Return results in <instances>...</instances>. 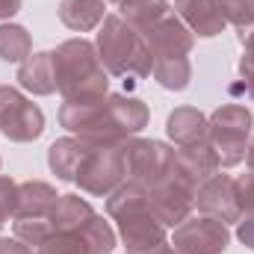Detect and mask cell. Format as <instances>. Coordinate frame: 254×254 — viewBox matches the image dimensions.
Masks as SVG:
<instances>
[{"label": "cell", "instance_id": "9c48e42d", "mask_svg": "<svg viewBox=\"0 0 254 254\" xmlns=\"http://www.w3.org/2000/svg\"><path fill=\"white\" fill-rule=\"evenodd\" d=\"M228 228L219 219L210 216H198L187 219L175 228V252L178 254H222L228 249Z\"/></svg>", "mask_w": 254, "mask_h": 254}, {"label": "cell", "instance_id": "4dcf8cb0", "mask_svg": "<svg viewBox=\"0 0 254 254\" xmlns=\"http://www.w3.org/2000/svg\"><path fill=\"white\" fill-rule=\"evenodd\" d=\"M237 237L249 246V249H254V213H249L243 222H240V228H237Z\"/></svg>", "mask_w": 254, "mask_h": 254}, {"label": "cell", "instance_id": "484cf974", "mask_svg": "<svg viewBox=\"0 0 254 254\" xmlns=\"http://www.w3.org/2000/svg\"><path fill=\"white\" fill-rule=\"evenodd\" d=\"M39 254H86V246L77 234L71 231H54L42 246H39Z\"/></svg>", "mask_w": 254, "mask_h": 254}, {"label": "cell", "instance_id": "7a4b0ae2", "mask_svg": "<svg viewBox=\"0 0 254 254\" xmlns=\"http://www.w3.org/2000/svg\"><path fill=\"white\" fill-rule=\"evenodd\" d=\"M57 89L65 101H98L107 95V74L95 45L86 39H68L54 51Z\"/></svg>", "mask_w": 254, "mask_h": 254}, {"label": "cell", "instance_id": "52a82bcc", "mask_svg": "<svg viewBox=\"0 0 254 254\" xmlns=\"http://www.w3.org/2000/svg\"><path fill=\"white\" fill-rule=\"evenodd\" d=\"M125 166L130 181L154 187L175 175V151L154 139H133L125 145Z\"/></svg>", "mask_w": 254, "mask_h": 254}, {"label": "cell", "instance_id": "e0dca14e", "mask_svg": "<svg viewBox=\"0 0 254 254\" xmlns=\"http://www.w3.org/2000/svg\"><path fill=\"white\" fill-rule=\"evenodd\" d=\"M107 18L104 0H60V21L74 33H89Z\"/></svg>", "mask_w": 254, "mask_h": 254}, {"label": "cell", "instance_id": "44dd1931", "mask_svg": "<svg viewBox=\"0 0 254 254\" xmlns=\"http://www.w3.org/2000/svg\"><path fill=\"white\" fill-rule=\"evenodd\" d=\"M95 216V210L89 207V201H83L80 195H60L57 207L51 210V225L54 231H80L89 219Z\"/></svg>", "mask_w": 254, "mask_h": 254}, {"label": "cell", "instance_id": "ba28073f", "mask_svg": "<svg viewBox=\"0 0 254 254\" xmlns=\"http://www.w3.org/2000/svg\"><path fill=\"white\" fill-rule=\"evenodd\" d=\"M0 133L12 142H33L45 133L42 110L12 86H0Z\"/></svg>", "mask_w": 254, "mask_h": 254}, {"label": "cell", "instance_id": "d6a6232c", "mask_svg": "<svg viewBox=\"0 0 254 254\" xmlns=\"http://www.w3.org/2000/svg\"><path fill=\"white\" fill-rule=\"evenodd\" d=\"M15 12H21V0H0V18H12Z\"/></svg>", "mask_w": 254, "mask_h": 254}, {"label": "cell", "instance_id": "2e32d148", "mask_svg": "<svg viewBox=\"0 0 254 254\" xmlns=\"http://www.w3.org/2000/svg\"><path fill=\"white\" fill-rule=\"evenodd\" d=\"M18 83L33 92V95H51L57 92V65H54V54H30L21 68H18Z\"/></svg>", "mask_w": 254, "mask_h": 254}, {"label": "cell", "instance_id": "d590c367", "mask_svg": "<svg viewBox=\"0 0 254 254\" xmlns=\"http://www.w3.org/2000/svg\"><path fill=\"white\" fill-rule=\"evenodd\" d=\"M246 157H249V169L254 172V139H252V145H249V151H246Z\"/></svg>", "mask_w": 254, "mask_h": 254}, {"label": "cell", "instance_id": "cb8c5ba5", "mask_svg": "<svg viewBox=\"0 0 254 254\" xmlns=\"http://www.w3.org/2000/svg\"><path fill=\"white\" fill-rule=\"evenodd\" d=\"M33 54L30 33L18 24H0V60L3 63H24Z\"/></svg>", "mask_w": 254, "mask_h": 254}, {"label": "cell", "instance_id": "d6986e66", "mask_svg": "<svg viewBox=\"0 0 254 254\" xmlns=\"http://www.w3.org/2000/svg\"><path fill=\"white\" fill-rule=\"evenodd\" d=\"M86 151H89V142H83V139H60L48 151V166L54 169V175L60 181H74Z\"/></svg>", "mask_w": 254, "mask_h": 254}, {"label": "cell", "instance_id": "6da1fadb", "mask_svg": "<svg viewBox=\"0 0 254 254\" xmlns=\"http://www.w3.org/2000/svg\"><path fill=\"white\" fill-rule=\"evenodd\" d=\"M107 210L119 222V231H122V240L127 246V254L151 252L154 246L166 243V225L154 216V210L148 204V190L142 184L130 181L125 187H119L113 192Z\"/></svg>", "mask_w": 254, "mask_h": 254}, {"label": "cell", "instance_id": "ffe728a7", "mask_svg": "<svg viewBox=\"0 0 254 254\" xmlns=\"http://www.w3.org/2000/svg\"><path fill=\"white\" fill-rule=\"evenodd\" d=\"M107 107H110L113 125H116V130H119L122 136H133V133H139L142 127L148 125V107H145L139 98L113 95V98L107 101Z\"/></svg>", "mask_w": 254, "mask_h": 254}, {"label": "cell", "instance_id": "f1b7e54d", "mask_svg": "<svg viewBox=\"0 0 254 254\" xmlns=\"http://www.w3.org/2000/svg\"><path fill=\"white\" fill-rule=\"evenodd\" d=\"M237 184V198H240V210L246 213H254V172L243 175L234 181Z\"/></svg>", "mask_w": 254, "mask_h": 254}, {"label": "cell", "instance_id": "8fae6325", "mask_svg": "<svg viewBox=\"0 0 254 254\" xmlns=\"http://www.w3.org/2000/svg\"><path fill=\"white\" fill-rule=\"evenodd\" d=\"M195 204L204 216L219 219L222 225L228 222H240L243 210H240V198H237V184L228 175H213L207 178L198 190H195Z\"/></svg>", "mask_w": 254, "mask_h": 254}, {"label": "cell", "instance_id": "3957f363", "mask_svg": "<svg viewBox=\"0 0 254 254\" xmlns=\"http://www.w3.org/2000/svg\"><path fill=\"white\" fill-rule=\"evenodd\" d=\"M98 60L110 74H136V77H148L154 65L145 36L136 27H130L122 15L104 18V27L98 33Z\"/></svg>", "mask_w": 254, "mask_h": 254}, {"label": "cell", "instance_id": "ac0fdd59", "mask_svg": "<svg viewBox=\"0 0 254 254\" xmlns=\"http://www.w3.org/2000/svg\"><path fill=\"white\" fill-rule=\"evenodd\" d=\"M169 136L175 139L178 148H187V145H198V142H207V119L192 110V107H178L169 122H166Z\"/></svg>", "mask_w": 254, "mask_h": 254}, {"label": "cell", "instance_id": "7402d4cb", "mask_svg": "<svg viewBox=\"0 0 254 254\" xmlns=\"http://www.w3.org/2000/svg\"><path fill=\"white\" fill-rule=\"evenodd\" d=\"M119 6H122V18L130 27H136L142 36L169 15V3L166 0H122Z\"/></svg>", "mask_w": 254, "mask_h": 254}, {"label": "cell", "instance_id": "4fadbf2b", "mask_svg": "<svg viewBox=\"0 0 254 254\" xmlns=\"http://www.w3.org/2000/svg\"><path fill=\"white\" fill-rule=\"evenodd\" d=\"M175 175L190 184L192 190H198V184H204L207 178L219 175V157L210 148V142H198L175 151Z\"/></svg>", "mask_w": 254, "mask_h": 254}, {"label": "cell", "instance_id": "4316f807", "mask_svg": "<svg viewBox=\"0 0 254 254\" xmlns=\"http://www.w3.org/2000/svg\"><path fill=\"white\" fill-rule=\"evenodd\" d=\"M15 234L27 246H42L54 234V225L51 219H15Z\"/></svg>", "mask_w": 254, "mask_h": 254}, {"label": "cell", "instance_id": "9a60e30c", "mask_svg": "<svg viewBox=\"0 0 254 254\" xmlns=\"http://www.w3.org/2000/svg\"><path fill=\"white\" fill-rule=\"evenodd\" d=\"M60 195L54 187L42 181H27L18 187V201H15V219H51V210L57 207Z\"/></svg>", "mask_w": 254, "mask_h": 254}, {"label": "cell", "instance_id": "f546056e", "mask_svg": "<svg viewBox=\"0 0 254 254\" xmlns=\"http://www.w3.org/2000/svg\"><path fill=\"white\" fill-rule=\"evenodd\" d=\"M240 74H243V83H246V92L254 98V57L243 54L240 60Z\"/></svg>", "mask_w": 254, "mask_h": 254}, {"label": "cell", "instance_id": "1f68e13d", "mask_svg": "<svg viewBox=\"0 0 254 254\" xmlns=\"http://www.w3.org/2000/svg\"><path fill=\"white\" fill-rule=\"evenodd\" d=\"M0 254H33L21 240H0Z\"/></svg>", "mask_w": 254, "mask_h": 254}, {"label": "cell", "instance_id": "5bb4252c", "mask_svg": "<svg viewBox=\"0 0 254 254\" xmlns=\"http://www.w3.org/2000/svg\"><path fill=\"white\" fill-rule=\"evenodd\" d=\"M175 9L190 24L192 33H198L201 39L219 36L228 24L222 0H175Z\"/></svg>", "mask_w": 254, "mask_h": 254}, {"label": "cell", "instance_id": "30bf717a", "mask_svg": "<svg viewBox=\"0 0 254 254\" xmlns=\"http://www.w3.org/2000/svg\"><path fill=\"white\" fill-rule=\"evenodd\" d=\"M148 190V204L154 210V216L166 225V228H178L181 222H187L192 204H195V190L190 184H184L178 175L154 184V187H145Z\"/></svg>", "mask_w": 254, "mask_h": 254}, {"label": "cell", "instance_id": "603a6c76", "mask_svg": "<svg viewBox=\"0 0 254 254\" xmlns=\"http://www.w3.org/2000/svg\"><path fill=\"white\" fill-rule=\"evenodd\" d=\"M151 74L157 77V83H160L163 89L181 92V89H187V86H190L192 65H190L187 57H166V60H154Z\"/></svg>", "mask_w": 254, "mask_h": 254}, {"label": "cell", "instance_id": "836d02e7", "mask_svg": "<svg viewBox=\"0 0 254 254\" xmlns=\"http://www.w3.org/2000/svg\"><path fill=\"white\" fill-rule=\"evenodd\" d=\"M240 39H243V45H246V54L254 57V27L252 30H246V33H240Z\"/></svg>", "mask_w": 254, "mask_h": 254}, {"label": "cell", "instance_id": "d4e9b609", "mask_svg": "<svg viewBox=\"0 0 254 254\" xmlns=\"http://www.w3.org/2000/svg\"><path fill=\"white\" fill-rule=\"evenodd\" d=\"M80 240H83V246H86V254H110L116 249V234H113V228L101 219V216H92L80 231H74Z\"/></svg>", "mask_w": 254, "mask_h": 254}, {"label": "cell", "instance_id": "7c38bea8", "mask_svg": "<svg viewBox=\"0 0 254 254\" xmlns=\"http://www.w3.org/2000/svg\"><path fill=\"white\" fill-rule=\"evenodd\" d=\"M145 42L151 48V60H166V57H190L195 36L181 18L166 15L145 33Z\"/></svg>", "mask_w": 254, "mask_h": 254}, {"label": "cell", "instance_id": "8992f818", "mask_svg": "<svg viewBox=\"0 0 254 254\" xmlns=\"http://www.w3.org/2000/svg\"><path fill=\"white\" fill-rule=\"evenodd\" d=\"M125 175L127 166L122 145H89L74 181L89 195H110L125 181Z\"/></svg>", "mask_w": 254, "mask_h": 254}, {"label": "cell", "instance_id": "5b68a950", "mask_svg": "<svg viewBox=\"0 0 254 254\" xmlns=\"http://www.w3.org/2000/svg\"><path fill=\"white\" fill-rule=\"evenodd\" d=\"M60 122L89 145H119L125 139L113 125L110 107L104 98H98V101H65L63 110H60Z\"/></svg>", "mask_w": 254, "mask_h": 254}, {"label": "cell", "instance_id": "277c9868", "mask_svg": "<svg viewBox=\"0 0 254 254\" xmlns=\"http://www.w3.org/2000/svg\"><path fill=\"white\" fill-rule=\"evenodd\" d=\"M252 136V113L240 104L219 107L207 122V142L219 157V166L231 169L246 160Z\"/></svg>", "mask_w": 254, "mask_h": 254}, {"label": "cell", "instance_id": "83f0119b", "mask_svg": "<svg viewBox=\"0 0 254 254\" xmlns=\"http://www.w3.org/2000/svg\"><path fill=\"white\" fill-rule=\"evenodd\" d=\"M15 201H18V184L0 175V228L9 216H15Z\"/></svg>", "mask_w": 254, "mask_h": 254}, {"label": "cell", "instance_id": "e575fe53", "mask_svg": "<svg viewBox=\"0 0 254 254\" xmlns=\"http://www.w3.org/2000/svg\"><path fill=\"white\" fill-rule=\"evenodd\" d=\"M142 254H178V252H175V246H169V243H160V246H154L151 252H142Z\"/></svg>", "mask_w": 254, "mask_h": 254}, {"label": "cell", "instance_id": "8d00e7d4", "mask_svg": "<svg viewBox=\"0 0 254 254\" xmlns=\"http://www.w3.org/2000/svg\"><path fill=\"white\" fill-rule=\"evenodd\" d=\"M116 3H122V0H116Z\"/></svg>", "mask_w": 254, "mask_h": 254}]
</instances>
